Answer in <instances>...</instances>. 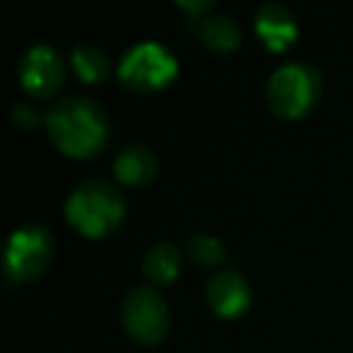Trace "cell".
Listing matches in <instances>:
<instances>
[{
	"mask_svg": "<svg viewBox=\"0 0 353 353\" xmlns=\"http://www.w3.org/2000/svg\"><path fill=\"white\" fill-rule=\"evenodd\" d=\"M187 254L199 266H218L221 261H225L228 252L218 237L208 235V232H199L187 240Z\"/></svg>",
	"mask_w": 353,
	"mask_h": 353,
	"instance_id": "5bb4252c",
	"label": "cell"
},
{
	"mask_svg": "<svg viewBox=\"0 0 353 353\" xmlns=\"http://www.w3.org/2000/svg\"><path fill=\"white\" fill-rule=\"evenodd\" d=\"M17 75H20L25 92H30L32 97L49 99L63 85V59H61V54L51 44L39 41V44H32L22 54L20 65H17Z\"/></svg>",
	"mask_w": 353,
	"mask_h": 353,
	"instance_id": "52a82bcc",
	"label": "cell"
},
{
	"mask_svg": "<svg viewBox=\"0 0 353 353\" xmlns=\"http://www.w3.org/2000/svg\"><path fill=\"white\" fill-rule=\"evenodd\" d=\"M46 131L61 152L70 157H92L107 145V112L90 97H63L46 112Z\"/></svg>",
	"mask_w": 353,
	"mask_h": 353,
	"instance_id": "6da1fadb",
	"label": "cell"
},
{
	"mask_svg": "<svg viewBox=\"0 0 353 353\" xmlns=\"http://www.w3.org/2000/svg\"><path fill=\"white\" fill-rule=\"evenodd\" d=\"M254 30L261 44L271 51H283L298 37L295 15L281 3H264L254 12Z\"/></svg>",
	"mask_w": 353,
	"mask_h": 353,
	"instance_id": "9c48e42d",
	"label": "cell"
},
{
	"mask_svg": "<svg viewBox=\"0 0 353 353\" xmlns=\"http://www.w3.org/2000/svg\"><path fill=\"white\" fill-rule=\"evenodd\" d=\"M179 266H182L179 250L170 242H157L148 250L145 259H143V274L152 283H170L179 274Z\"/></svg>",
	"mask_w": 353,
	"mask_h": 353,
	"instance_id": "7c38bea8",
	"label": "cell"
},
{
	"mask_svg": "<svg viewBox=\"0 0 353 353\" xmlns=\"http://www.w3.org/2000/svg\"><path fill=\"white\" fill-rule=\"evenodd\" d=\"M176 6L184 8L187 12H192L194 17H201V20H203V17H206L203 12H208L213 8V0H194V3H192V0H179Z\"/></svg>",
	"mask_w": 353,
	"mask_h": 353,
	"instance_id": "2e32d148",
	"label": "cell"
},
{
	"mask_svg": "<svg viewBox=\"0 0 353 353\" xmlns=\"http://www.w3.org/2000/svg\"><path fill=\"white\" fill-rule=\"evenodd\" d=\"M121 319L126 332L136 341L152 346L162 341L170 329V307L160 290H155L152 285H136L123 298Z\"/></svg>",
	"mask_w": 353,
	"mask_h": 353,
	"instance_id": "8992f818",
	"label": "cell"
},
{
	"mask_svg": "<svg viewBox=\"0 0 353 353\" xmlns=\"http://www.w3.org/2000/svg\"><path fill=\"white\" fill-rule=\"evenodd\" d=\"M199 34H201L203 44L221 54L237 49L242 41L240 25L230 15H206L199 22Z\"/></svg>",
	"mask_w": 353,
	"mask_h": 353,
	"instance_id": "8fae6325",
	"label": "cell"
},
{
	"mask_svg": "<svg viewBox=\"0 0 353 353\" xmlns=\"http://www.w3.org/2000/svg\"><path fill=\"white\" fill-rule=\"evenodd\" d=\"M176 75V59L167 46L157 41H141L123 54L119 63V78L136 92H152Z\"/></svg>",
	"mask_w": 353,
	"mask_h": 353,
	"instance_id": "5b68a950",
	"label": "cell"
},
{
	"mask_svg": "<svg viewBox=\"0 0 353 353\" xmlns=\"http://www.w3.org/2000/svg\"><path fill=\"white\" fill-rule=\"evenodd\" d=\"M206 300L221 317H240L250 307L252 290L247 279L235 269L218 271L206 283Z\"/></svg>",
	"mask_w": 353,
	"mask_h": 353,
	"instance_id": "ba28073f",
	"label": "cell"
},
{
	"mask_svg": "<svg viewBox=\"0 0 353 353\" xmlns=\"http://www.w3.org/2000/svg\"><path fill=\"white\" fill-rule=\"evenodd\" d=\"M51 254H54V235L49 228L39 223L17 228L6 247V261H3L6 283L17 285L34 281L51 261Z\"/></svg>",
	"mask_w": 353,
	"mask_h": 353,
	"instance_id": "277c9868",
	"label": "cell"
},
{
	"mask_svg": "<svg viewBox=\"0 0 353 353\" xmlns=\"http://www.w3.org/2000/svg\"><path fill=\"white\" fill-rule=\"evenodd\" d=\"M10 121L15 123L17 128L27 131V128H34L37 123L41 121V114L37 112V109H32L30 104L15 102V104H12V109H10Z\"/></svg>",
	"mask_w": 353,
	"mask_h": 353,
	"instance_id": "9a60e30c",
	"label": "cell"
},
{
	"mask_svg": "<svg viewBox=\"0 0 353 353\" xmlns=\"http://www.w3.org/2000/svg\"><path fill=\"white\" fill-rule=\"evenodd\" d=\"M126 203L107 179H88L65 199V218L88 237H102L121 223Z\"/></svg>",
	"mask_w": 353,
	"mask_h": 353,
	"instance_id": "7a4b0ae2",
	"label": "cell"
},
{
	"mask_svg": "<svg viewBox=\"0 0 353 353\" xmlns=\"http://www.w3.org/2000/svg\"><path fill=\"white\" fill-rule=\"evenodd\" d=\"M322 92L319 68L303 61L283 63L274 70L266 85V102L281 119H300L314 107Z\"/></svg>",
	"mask_w": 353,
	"mask_h": 353,
	"instance_id": "3957f363",
	"label": "cell"
},
{
	"mask_svg": "<svg viewBox=\"0 0 353 353\" xmlns=\"http://www.w3.org/2000/svg\"><path fill=\"white\" fill-rule=\"evenodd\" d=\"M157 172V157L150 148L141 143L121 148L119 155L114 157V174L123 184H145L150 182Z\"/></svg>",
	"mask_w": 353,
	"mask_h": 353,
	"instance_id": "30bf717a",
	"label": "cell"
},
{
	"mask_svg": "<svg viewBox=\"0 0 353 353\" xmlns=\"http://www.w3.org/2000/svg\"><path fill=\"white\" fill-rule=\"evenodd\" d=\"M70 65H73L75 75L85 83H102L109 75L112 65L102 49L94 44H78L70 51Z\"/></svg>",
	"mask_w": 353,
	"mask_h": 353,
	"instance_id": "4fadbf2b",
	"label": "cell"
}]
</instances>
